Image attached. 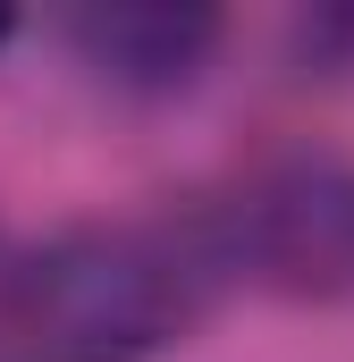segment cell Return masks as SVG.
Here are the masks:
<instances>
[{"label": "cell", "mask_w": 354, "mask_h": 362, "mask_svg": "<svg viewBox=\"0 0 354 362\" xmlns=\"http://www.w3.org/2000/svg\"><path fill=\"white\" fill-rule=\"evenodd\" d=\"M219 295L202 211L68 228L0 262V362H161Z\"/></svg>", "instance_id": "1"}, {"label": "cell", "mask_w": 354, "mask_h": 362, "mask_svg": "<svg viewBox=\"0 0 354 362\" xmlns=\"http://www.w3.org/2000/svg\"><path fill=\"white\" fill-rule=\"evenodd\" d=\"M228 286L278 295H354V160L287 152L228 185L219 202H194Z\"/></svg>", "instance_id": "2"}, {"label": "cell", "mask_w": 354, "mask_h": 362, "mask_svg": "<svg viewBox=\"0 0 354 362\" xmlns=\"http://www.w3.org/2000/svg\"><path fill=\"white\" fill-rule=\"evenodd\" d=\"M59 42L76 51L93 85L127 93V101H169L185 93L211 51H219V8H194V0H101L59 17Z\"/></svg>", "instance_id": "3"}, {"label": "cell", "mask_w": 354, "mask_h": 362, "mask_svg": "<svg viewBox=\"0 0 354 362\" xmlns=\"http://www.w3.org/2000/svg\"><path fill=\"white\" fill-rule=\"evenodd\" d=\"M8 34H17V17H8V8H0V42H8Z\"/></svg>", "instance_id": "4"}]
</instances>
